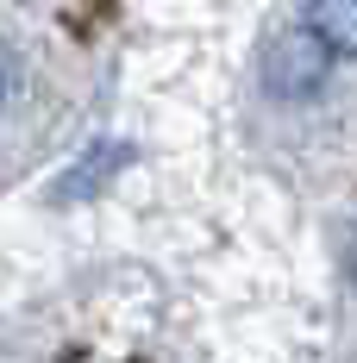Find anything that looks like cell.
Segmentation results:
<instances>
[{
  "label": "cell",
  "mask_w": 357,
  "mask_h": 363,
  "mask_svg": "<svg viewBox=\"0 0 357 363\" xmlns=\"http://www.w3.org/2000/svg\"><path fill=\"white\" fill-rule=\"evenodd\" d=\"M113 163H126V150H119V145H94V150H88V163H82L75 176H63V194H88L94 176H107Z\"/></svg>",
  "instance_id": "obj_3"
},
{
  "label": "cell",
  "mask_w": 357,
  "mask_h": 363,
  "mask_svg": "<svg viewBox=\"0 0 357 363\" xmlns=\"http://www.w3.org/2000/svg\"><path fill=\"white\" fill-rule=\"evenodd\" d=\"M6 101H13V50L0 44V113H6Z\"/></svg>",
  "instance_id": "obj_4"
},
{
  "label": "cell",
  "mask_w": 357,
  "mask_h": 363,
  "mask_svg": "<svg viewBox=\"0 0 357 363\" xmlns=\"http://www.w3.org/2000/svg\"><path fill=\"white\" fill-rule=\"evenodd\" d=\"M351 269H357V232H351Z\"/></svg>",
  "instance_id": "obj_5"
},
{
  "label": "cell",
  "mask_w": 357,
  "mask_h": 363,
  "mask_svg": "<svg viewBox=\"0 0 357 363\" xmlns=\"http://www.w3.org/2000/svg\"><path fill=\"white\" fill-rule=\"evenodd\" d=\"M307 26L320 32V44L332 57H357V0H314Z\"/></svg>",
  "instance_id": "obj_2"
},
{
  "label": "cell",
  "mask_w": 357,
  "mask_h": 363,
  "mask_svg": "<svg viewBox=\"0 0 357 363\" xmlns=\"http://www.w3.org/2000/svg\"><path fill=\"white\" fill-rule=\"evenodd\" d=\"M326 75H332V50L320 44L314 26H288V32L270 38V50H263V88L276 101H314L326 88Z\"/></svg>",
  "instance_id": "obj_1"
}]
</instances>
